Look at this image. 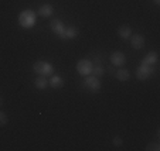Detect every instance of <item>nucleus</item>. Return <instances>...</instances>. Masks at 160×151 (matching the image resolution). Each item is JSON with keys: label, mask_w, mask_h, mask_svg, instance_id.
<instances>
[{"label": "nucleus", "mask_w": 160, "mask_h": 151, "mask_svg": "<svg viewBox=\"0 0 160 151\" xmlns=\"http://www.w3.org/2000/svg\"><path fill=\"white\" fill-rule=\"evenodd\" d=\"M78 34H79L78 28L74 27V26H70V27H67L65 30H64V33L60 35V38H62V40H72V38H75Z\"/></svg>", "instance_id": "nucleus-9"}, {"label": "nucleus", "mask_w": 160, "mask_h": 151, "mask_svg": "<svg viewBox=\"0 0 160 151\" xmlns=\"http://www.w3.org/2000/svg\"><path fill=\"white\" fill-rule=\"evenodd\" d=\"M157 59H159V55H157V52L156 51H150L142 59V64H145V65H150V67H154V65L157 64Z\"/></svg>", "instance_id": "nucleus-10"}, {"label": "nucleus", "mask_w": 160, "mask_h": 151, "mask_svg": "<svg viewBox=\"0 0 160 151\" xmlns=\"http://www.w3.org/2000/svg\"><path fill=\"white\" fill-rule=\"evenodd\" d=\"M109 59H111V64L113 65V67L122 68L125 64H126V55H125L122 51H115V52H112L111 54Z\"/></svg>", "instance_id": "nucleus-6"}, {"label": "nucleus", "mask_w": 160, "mask_h": 151, "mask_svg": "<svg viewBox=\"0 0 160 151\" xmlns=\"http://www.w3.org/2000/svg\"><path fill=\"white\" fill-rule=\"evenodd\" d=\"M37 23V16L33 10L27 9V10H23V12L18 14V24H20L21 28L24 30H30L36 26Z\"/></svg>", "instance_id": "nucleus-1"}, {"label": "nucleus", "mask_w": 160, "mask_h": 151, "mask_svg": "<svg viewBox=\"0 0 160 151\" xmlns=\"http://www.w3.org/2000/svg\"><path fill=\"white\" fill-rule=\"evenodd\" d=\"M50 28H51L52 33H55L58 37H60L61 34L64 33V30H65V26H64V23L61 20H58V18H54V20L50 23Z\"/></svg>", "instance_id": "nucleus-8"}, {"label": "nucleus", "mask_w": 160, "mask_h": 151, "mask_svg": "<svg viewBox=\"0 0 160 151\" xmlns=\"http://www.w3.org/2000/svg\"><path fill=\"white\" fill-rule=\"evenodd\" d=\"M154 72V67L150 65H145V64H140V67L136 69V76L139 81H146L149 76H152Z\"/></svg>", "instance_id": "nucleus-5"}, {"label": "nucleus", "mask_w": 160, "mask_h": 151, "mask_svg": "<svg viewBox=\"0 0 160 151\" xmlns=\"http://www.w3.org/2000/svg\"><path fill=\"white\" fill-rule=\"evenodd\" d=\"M153 3L156 4V6H160V0H153Z\"/></svg>", "instance_id": "nucleus-21"}, {"label": "nucleus", "mask_w": 160, "mask_h": 151, "mask_svg": "<svg viewBox=\"0 0 160 151\" xmlns=\"http://www.w3.org/2000/svg\"><path fill=\"white\" fill-rule=\"evenodd\" d=\"M129 38H130V45L135 50H140L145 47V37L142 34H133Z\"/></svg>", "instance_id": "nucleus-7"}, {"label": "nucleus", "mask_w": 160, "mask_h": 151, "mask_svg": "<svg viewBox=\"0 0 160 151\" xmlns=\"http://www.w3.org/2000/svg\"><path fill=\"white\" fill-rule=\"evenodd\" d=\"M7 121H9V119H7V115L0 110V126H6Z\"/></svg>", "instance_id": "nucleus-18"}, {"label": "nucleus", "mask_w": 160, "mask_h": 151, "mask_svg": "<svg viewBox=\"0 0 160 151\" xmlns=\"http://www.w3.org/2000/svg\"><path fill=\"white\" fill-rule=\"evenodd\" d=\"M112 144L115 145V147H122V144H123V140H122L119 136H115V137H113V140H112Z\"/></svg>", "instance_id": "nucleus-19"}, {"label": "nucleus", "mask_w": 160, "mask_h": 151, "mask_svg": "<svg viewBox=\"0 0 160 151\" xmlns=\"http://www.w3.org/2000/svg\"><path fill=\"white\" fill-rule=\"evenodd\" d=\"M115 78L121 82H125V81H129L130 79V72L125 68H119L118 71L115 72Z\"/></svg>", "instance_id": "nucleus-14"}, {"label": "nucleus", "mask_w": 160, "mask_h": 151, "mask_svg": "<svg viewBox=\"0 0 160 151\" xmlns=\"http://www.w3.org/2000/svg\"><path fill=\"white\" fill-rule=\"evenodd\" d=\"M146 151H160V144L159 143H149Z\"/></svg>", "instance_id": "nucleus-17"}, {"label": "nucleus", "mask_w": 160, "mask_h": 151, "mask_svg": "<svg viewBox=\"0 0 160 151\" xmlns=\"http://www.w3.org/2000/svg\"><path fill=\"white\" fill-rule=\"evenodd\" d=\"M103 72H105V69H103V67L101 65V62H92V75L97 76V78H101V76L103 75Z\"/></svg>", "instance_id": "nucleus-16"}, {"label": "nucleus", "mask_w": 160, "mask_h": 151, "mask_svg": "<svg viewBox=\"0 0 160 151\" xmlns=\"http://www.w3.org/2000/svg\"><path fill=\"white\" fill-rule=\"evenodd\" d=\"M77 72L82 76H88L92 72V61L89 59H79L77 62Z\"/></svg>", "instance_id": "nucleus-4"}, {"label": "nucleus", "mask_w": 160, "mask_h": 151, "mask_svg": "<svg viewBox=\"0 0 160 151\" xmlns=\"http://www.w3.org/2000/svg\"><path fill=\"white\" fill-rule=\"evenodd\" d=\"M37 12H38V14L41 16V17H51L52 16V13H54V7L51 6V4H42V6H40L38 7V10H37Z\"/></svg>", "instance_id": "nucleus-11"}, {"label": "nucleus", "mask_w": 160, "mask_h": 151, "mask_svg": "<svg viewBox=\"0 0 160 151\" xmlns=\"http://www.w3.org/2000/svg\"><path fill=\"white\" fill-rule=\"evenodd\" d=\"M34 86H36L38 91H44V89H47V86H48V79H47V76L40 75L38 78H36V81H34Z\"/></svg>", "instance_id": "nucleus-13"}, {"label": "nucleus", "mask_w": 160, "mask_h": 151, "mask_svg": "<svg viewBox=\"0 0 160 151\" xmlns=\"http://www.w3.org/2000/svg\"><path fill=\"white\" fill-rule=\"evenodd\" d=\"M33 69L34 72L41 76H50L54 72V67L50 62H47V61H37V62H34Z\"/></svg>", "instance_id": "nucleus-2"}, {"label": "nucleus", "mask_w": 160, "mask_h": 151, "mask_svg": "<svg viewBox=\"0 0 160 151\" xmlns=\"http://www.w3.org/2000/svg\"><path fill=\"white\" fill-rule=\"evenodd\" d=\"M3 103H4V99H3V96H2V95H0V107H2V106H3Z\"/></svg>", "instance_id": "nucleus-20"}, {"label": "nucleus", "mask_w": 160, "mask_h": 151, "mask_svg": "<svg viewBox=\"0 0 160 151\" xmlns=\"http://www.w3.org/2000/svg\"><path fill=\"white\" fill-rule=\"evenodd\" d=\"M118 35L121 37L122 40H128L130 35H132V28L129 26H121L118 28Z\"/></svg>", "instance_id": "nucleus-15"}, {"label": "nucleus", "mask_w": 160, "mask_h": 151, "mask_svg": "<svg viewBox=\"0 0 160 151\" xmlns=\"http://www.w3.org/2000/svg\"><path fill=\"white\" fill-rule=\"evenodd\" d=\"M84 86L85 88H88L91 92H94V93H97V92L101 91V88H102V83H101L99 78H97V76H89L88 75L87 78H85L84 81Z\"/></svg>", "instance_id": "nucleus-3"}, {"label": "nucleus", "mask_w": 160, "mask_h": 151, "mask_svg": "<svg viewBox=\"0 0 160 151\" xmlns=\"http://www.w3.org/2000/svg\"><path fill=\"white\" fill-rule=\"evenodd\" d=\"M48 86H51L52 89H60L64 86V79L60 75H54L48 79Z\"/></svg>", "instance_id": "nucleus-12"}]
</instances>
